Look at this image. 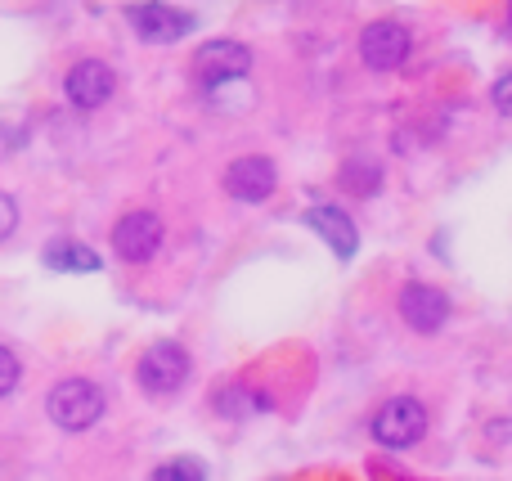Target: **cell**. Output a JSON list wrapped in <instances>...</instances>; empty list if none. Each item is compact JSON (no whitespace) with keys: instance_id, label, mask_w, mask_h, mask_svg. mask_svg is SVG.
Listing matches in <instances>:
<instances>
[{"instance_id":"19","label":"cell","mask_w":512,"mask_h":481,"mask_svg":"<svg viewBox=\"0 0 512 481\" xmlns=\"http://www.w3.org/2000/svg\"><path fill=\"white\" fill-rule=\"evenodd\" d=\"M508 23H512V0H508Z\"/></svg>"},{"instance_id":"11","label":"cell","mask_w":512,"mask_h":481,"mask_svg":"<svg viewBox=\"0 0 512 481\" xmlns=\"http://www.w3.org/2000/svg\"><path fill=\"white\" fill-rule=\"evenodd\" d=\"M306 225L319 234V239L328 243V248L337 252V257H355V248H360V234H355V221L342 212V207H333V203H319V207H310L306 212Z\"/></svg>"},{"instance_id":"6","label":"cell","mask_w":512,"mask_h":481,"mask_svg":"<svg viewBox=\"0 0 512 481\" xmlns=\"http://www.w3.org/2000/svg\"><path fill=\"white\" fill-rule=\"evenodd\" d=\"M162 239H167V230H162V216L158 212H126L122 221L113 225V252L126 261V266H144V261L158 257Z\"/></svg>"},{"instance_id":"16","label":"cell","mask_w":512,"mask_h":481,"mask_svg":"<svg viewBox=\"0 0 512 481\" xmlns=\"http://www.w3.org/2000/svg\"><path fill=\"white\" fill-rule=\"evenodd\" d=\"M18 378H23V365H18V356L9 347H0V401H5V396L18 387Z\"/></svg>"},{"instance_id":"2","label":"cell","mask_w":512,"mask_h":481,"mask_svg":"<svg viewBox=\"0 0 512 481\" xmlns=\"http://www.w3.org/2000/svg\"><path fill=\"white\" fill-rule=\"evenodd\" d=\"M373 441L387 450H409L427 437V405L418 396H391L373 414Z\"/></svg>"},{"instance_id":"13","label":"cell","mask_w":512,"mask_h":481,"mask_svg":"<svg viewBox=\"0 0 512 481\" xmlns=\"http://www.w3.org/2000/svg\"><path fill=\"white\" fill-rule=\"evenodd\" d=\"M216 410L225 414V419H248V414H261V410H270V396H261V392H252V387H221L216 392Z\"/></svg>"},{"instance_id":"1","label":"cell","mask_w":512,"mask_h":481,"mask_svg":"<svg viewBox=\"0 0 512 481\" xmlns=\"http://www.w3.org/2000/svg\"><path fill=\"white\" fill-rule=\"evenodd\" d=\"M45 414L59 432H86L104 419V392L90 378H63L45 396Z\"/></svg>"},{"instance_id":"18","label":"cell","mask_w":512,"mask_h":481,"mask_svg":"<svg viewBox=\"0 0 512 481\" xmlns=\"http://www.w3.org/2000/svg\"><path fill=\"white\" fill-rule=\"evenodd\" d=\"M14 225H18V203L9 194H0V243L14 234Z\"/></svg>"},{"instance_id":"10","label":"cell","mask_w":512,"mask_h":481,"mask_svg":"<svg viewBox=\"0 0 512 481\" xmlns=\"http://www.w3.org/2000/svg\"><path fill=\"white\" fill-rule=\"evenodd\" d=\"M279 185V171H274L270 158H234L225 167V194L239 198V203H265Z\"/></svg>"},{"instance_id":"7","label":"cell","mask_w":512,"mask_h":481,"mask_svg":"<svg viewBox=\"0 0 512 481\" xmlns=\"http://www.w3.org/2000/svg\"><path fill=\"white\" fill-rule=\"evenodd\" d=\"M252 72V50L243 41H207L194 54V77L207 90H221L230 81H243Z\"/></svg>"},{"instance_id":"9","label":"cell","mask_w":512,"mask_h":481,"mask_svg":"<svg viewBox=\"0 0 512 481\" xmlns=\"http://www.w3.org/2000/svg\"><path fill=\"white\" fill-rule=\"evenodd\" d=\"M400 320H405L414 333H441L445 320H450V297H445L436 284L414 279V284L400 288Z\"/></svg>"},{"instance_id":"5","label":"cell","mask_w":512,"mask_h":481,"mask_svg":"<svg viewBox=\"0 0 512 481\" xmlns=\"http://www.w3.org/2000/svg\"><path fill=\"white\" fill-rule=\"evenodd\" d=\"M414 54V36H409L405 23H396V18H378V23H369L360 32V59L364 68L373 72H396L400 63Z\"/></svg>"},{"instance_id":"4","label":"cell","mask_w":512,"mask_h":481,"mask_svg":"<svg viewBox=\"0 0 512 481\" xmlns=\"http://www.w3.org/2000/svg\"><path fill=\"white\" fill-rule=\"evenodd\" d=\"M126 23L135 27V36L149 45H176L180 36L194 32V14L176 5H162V0H140V5H126Z\"/></svg>"},{"instance_id":"12","label":"cell","mask_w":512,"mask_h":481,"mask_svg":"<svg viewBox=\"0 0 512 481\" xmlns=\"http://www.w3.org/2000/svg\"><path fill=\"white\" fill-rule=\"evenodd\" d=\"M45 266L68 270V275H90V270H99V252H90L86 243H77V239H54L50 248H45Z\"/></svg>"},{"instance_id":"14","label":"cell","mask_w":512,"mask_h":481,"mask_svg":"<svg viewBox=\"0 0 512 481\" xmlns=\"http://www.w3.org/2000/svg\"><path fill=\"white\" fill-rule=\"evenodd\" d=\"M342 189H351V194L369 198L382 189V171L373 167V162H346L342 167Z\"/></svg>"},{"instance_id":"3","label":"cell","mask_w":512,"mask_h":481,"mask_svg":"<svg viewBox=\"0 0 512 481\" xmlns=\"http://www.w3.org/2000/svg\"><path fill=\"white\" fill-rule=\"evenodd\" d=\"M135 383L149 396H171L189 383V351L180 342H153L135 365Z\"/></svg>"},{"instance_id":"8","label":"cell","mask_w":512,"mask_h":481,"mask_svg":"<svg viewBox=\"0 0 512 481\" xmlns=\"http://www.w3.org/2000/svg\"><path fill=\"white\" fill-rule=\"evenodd\" d=\"M113 90H117V77L104 59H81V63H72L68 77H63V95H68V104L81 108V113L104 108L108 99H113Z\"/></svg>"},{"instance_id":"17","label":"cell","mask_w":512,"mask_h":481,"mask_svg":"<svg viewBox=\"0 0 512 481\" xmlns=\"http://www.w3.org/2000/svg\"><path fill=\"white\" fill-rule=\"evenodd\" d=\"M490 99H495V108L504 117H512V72H504V77L495 81V90H490Z\"/></svg>"},{"instance_id":"15","label":"cell","mask_w":512,"mask_h":481,"mask_svg":"<svg viewBox=\"0 0 512 481\" xmlns=\"http://www.w3.org/2000/svg\"><path fill=\"white\" fill-rule=\"evenodd\" d=\"M149 481H207V468L198 459H171V464L153 468Z\"/></svg>"}]
</instances>
